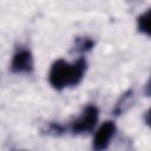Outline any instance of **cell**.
<instances>
[{
	"label": "cell",
	"mask_w": 151,
	"mask_h": 151,
	"mask_svg": "<svg viewBox=\"0 0 151 151\" xmlns=\"http://www.w3.org/2000/svg\"><path fill=\"white\" fill-rule=\"evenodd\" d=\"M133 103H134V91L132 88H130V90L125 91L120 96V98L117 100V103L112 110V114L118 117V116L125 113L133 105Z\"/></svg>",
	"instance_id": "5"
},
{
	"label": "cell",
	"mask_w": 151,
	"mask_h": 151,
	"mask_svg": "<svg viewBox=\"0 0 151 151\" xmlns=\"http://www.w3.org/2000/svg\"><path fill=\"white\" fill-rule=\"evenodd\" d=\"M67 131V126L63 125L57 122H47L41 127V133L52 136V137H60Z\"/></svg>",
	"instance_id": "7"
},
{
	"label": "cell",
	"mask_w": 151,
	"mask_h": 151,
	"mask_svg": "<svg viewBox=\"0 0 151 151\" xmlns=\"http://www.w3.org/2000/svg\"><path fill=\"white\" fill-rule=\"evenodd\" d=\"M86 68L87 61L85 58H79L72 64L65 61L64 59H58L50 68L48 83L58 91L66 87L77 86L83 80Z\"/></svg>",
	"instance_id": "1"
},
{
	"label": "cell",
	"mask_w": 151,
	"mask_h": 151,
	"mask_svg": "<svg viewBox=\"0 0 151 151\" xmlns=\"http://www.w3.org/2000/svg\"><path fill=\"white\" fill-rule=\"evenodd\" d=\"M144 122H145V124L149 127H151V109H149L145 112V114H144Z\"/></svg>",
	"instance_id": "9"
},
{
	"label": "cell",
	"mask_w": 151,
	"mask_h": 151,
	"mask_svg": "<svg viewBox=\"0 0 151 151\" xmlns=\"http://www.w3.org/2000/svg\"><path fill=\"white\" fill-rule=\"evenodd\" d=\"M137 27L139 32L147 37H151V8L138 17Z\"/></svg>",
	"instance_id": "8"
},
{
	"label": "cell",
	"mask_w": 151,
	"mask_h": 151,
	"mask_svg": "<svg viewBox=\"0 0 151 151\" xmlns=\"http://www.w3.org/2000/svg\"><path fill=\"white\" fill-rule=\"evenodd\" d=\"M144 93H145V96H147V97H151V77H150L149 81H147V83H146V85H145V90H144Z\"/></svg>",
	"instance_id": "10"
},
{
	"label": "cell",
	"mask_w": 151,
	"mask_h": 151,
	"mask_svg": "<svg viewBox=\"0 0 151 151\" xmlns=\"http://www.w3.org/2000/svg\"><path fill=\"white\" fill-rule=\"evenodd\" d=\"M11 71L12 73H24V74H31L34 71V61H33V55L32 52L24 47L20 46L15 50L12 61H11Z\"/></svg>",
	"instance_id": "3"
},
{
	"label": "cell",
	"mask_w": 151,
	"mask_h": 151,
	"mask_svg": "<svg viewBox=\"0 0 151 151\" xmlns=\"http://www.w3.org/2000/svg\"><path fill=\"white\" fill-rule=\"evenodd\" d=\"M98 116H99V110L96 105H87L84 107L81 114L73 119L70 125H67V130L71 131L72 134L78 136V134H84L91 132L97 122H98Z\"/></svg>",
	"instance_id": "2"
},
{
	"label": "cell",
	"mask_w": 151,
	"mask_h": 151,
	"mask_svg": "<svg viewBox=\"0 0 151 151\" xmlns=\"http://www.w3.org/2000/svg\"><path fill=\"white\" fill-rule=\"evenodd\" d=\"M94 40L91 39L90 37H77L74 39L73 46L71 48V52L76 53H86L91 51L94 47Z\"/></svg>",
	"instance_id": "6"
},
{
	"label": "cell",
	"mask_w": 151,
	"mask_h": 151,
	"mask_svg": "<svg viewBox=\"0 0 151 151\" xmlns=\"http://www.w3.org/2000/svg\"><path fill=\"white\" fill-rule=\"evenodd\" d=\"M130 5H132V6H134V5H137V4H139L140 2V0H126Z\"/></svg>",
	"instance_id": "11"
},
{
	"label": "cell",
	"mask_w": 151,
	"mask_h": 151,
	"mask_svg": "<svg viewBox=\"0 0 151 151\" xmlns=\"http://www.w3.org/2000/svg\"><path fill=\"white\" fill-rule=\"evenodd\" d=\"M114 132H116V125L113 122L107 120L104 124H101V126L96 132V136H94L93 143H92V147L96 151H101V150L107 149Z\"/></svg>",
	"instance_id": "4"
}]
</instances>
